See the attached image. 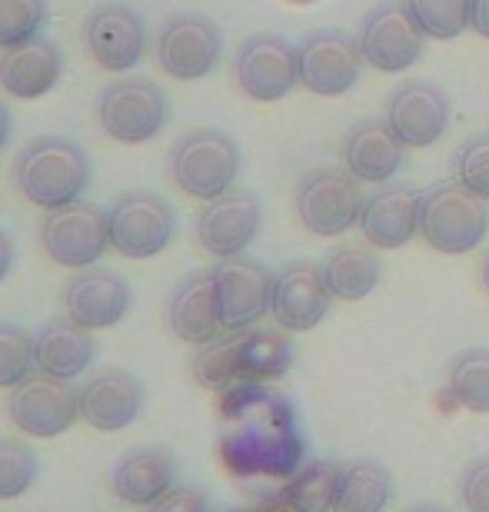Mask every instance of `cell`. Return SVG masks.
<instances>
[{
    "label": "cell",
    "instance_id": "obj_3",
    "mask_svg": "<svg viewBox=\"0 0 489 512\" xmlns=\"http://www.w3.org/2000/svg\"><path fill=\"white\" fill-rule=\"evenodd\" d=\"M14 187L37 210H60L84 197L94 167L80 143L67 137H34L14 157Z\"/></svg>",
    "mask_w": 489,
    "mask_h": 512
},
{
    "label": "cell",
    "instance_id": "obj_19",
    "mask_svg": "<svg viewBox=\"0 0 489 512\" xmlns=\"http://www.w3.org/2000/svg\"><path fill=\"white\" fill-rule=\"evenodd\" d=\"M333 303V293L326 286L323 263L293 260L283 263L273 273V300L270 313L280 330L287 333H310L326 320Z\"/></svg>",
    "mask_w": 489,
    "mask_h": 512
},
{
    "label": "cell",
    "instance_id": "obj_18",
    "mask_svg": "<svg viewBox=\"0 0 489 512\" xmlns=\"http://www.w3.org/2000/svg\"><path fill=\"white\" fill-rule=\"evenodd\" d=\"M383 120L403 140L406 150L433 147L446 133V127H450V97L433 80H420V77L403 80L386 97Z\"/></svg>",
    "mask_w": 489,
    "mask_h": 512
},
{
    "label": "cell",
    "instance_id": "obj_45",
    "mask_svg": "<svg viewBox=\"0 0 489 512\" xmlns=\"http://www.w3.org/2000/svg\"><path fill=\"white\" fill-rule=\"evenodd\" d=\"M223 512H257V509H243V506H230V509H223Z\"/></svg>",
    "mask_w": 489,
    "mask_h": 512
},
{
    "label": "cell",
    "instance_id": "obj_24",
    "mask_svg": "<svg viewBox=\"0 0 489 512\" xmlns=\"http://www.w3.org/2000/svg\"><path fill=\"white\" fill-rule=\"evenodd\" d=\"M167 323L173 336L190 346H207L217 340V336L227 333L220 320L217 290H213L210 270L187 273L173 286L170 303H167Z\"/></svg>",
    "mask_w": 489,
    "mask_h": 512
},
{
    "label": "cell",
    "instance_id": "obj_30",
    "mask_svg": "<svg viewBox=\"0 0 489 512\" xmlns=\"http://www.w3.org/2000/svg\"><path fill=\"white\" fill-rule=\"evenodd\" d=\"M390 499H393L390 469L373 463V459H360V463L343 466L333 512H386Z\"/></svg>",
    "mask_w": 489,
    "mask_h": 512
},
{
    "label": "cell",
    "instance_id": "obj_31",
    "mask_svg": "<svg viewBox=\"0 0 489 512\" xmlns=\"http://www.w3.org/2000/svg\"><path fill=\"white\" fill-rule=\"evenodd\" d=\"M453 403L470 413H489V350L473 346L453 356L450 376H446Z\"/></svg>",
    "mask_w": 489,
    "mask_h": 512
},
{
    "label": "cell",
    "instance_id": "obj_22",
    "mask_svg": "<svg viewBox=\"0 0 489 512\" xmlns=\"http://www.w3.org/2000/svg\"><path fill=\"white\" fill-rule=\"evenodd\" d=\"M180 459L167 446H137L110 473V489L124 506L147 509L177 486Z\"/></svg>",
    "mask_w": 489,
    "mask_h": 512
},
{
    "label": "cell",
    "instance_id": "obj_4",
    "mask_svg": "<svg viewBox=\"0 0 489 512\" xmlns=\"http://www.w3.org/2000/svg\"><path fill=\"white\" fill-rule=\"evenodd\" d=\"M240 177V147L227 130L193 127L170 147V180L180 193L207 203L233 190Z\"/></svg>",
    "mask_w": 489,
    "mask_h": 512
},
{
    "label": "cell",
    "instance_id": "obj_23",
    "mask_svg": "<svg viewBox=\"0 0 489 512\" xmlns=\"http://www.w3.org/2000/svg\"><path fill=\"white\" fill-rule=\"evenodd\" d=\"M420 200L423 190L406 183H386L363 203L360 233L376 250H400L420 233Z\"/></svg>",
    "mask_w": 489,
    "mask_h": 512
},
{
    "label": "cell",
    "instance_id": "obj_21",
    "mask_svg": "<svg viewBox=\"0 0 489 512\" xmlns=\"http://www.w3.org/2000/svg\"><path fill=\"white\" fill-rule=\"evenodd\" d=\"M134 306V290L124 276L90 266L77 270L64 286V310L87 330H110L117 326Z\"/></svg>",
    "mask_w": 489,
    "mask_h": 512
},
{
    "label": "cell",
    "instance_id": "obj_14",
    "mask_svg": "<svg viewBox=\"0 0 489 512\" xmlns=\"http://www.w3.org/2000/svg\"><path fill=\"white\" fill-rule=\"evenodd\" d=\"M223 37L217 24L203 14L167 17L157 34V64L173 80H203L220 64Z\"/></svg>",
    "mask_w": 489,
    "mask_h": 512
},
{
    "label": "cell",
    "instance_id": "obj_12",
    "mask_svg": "<svg viewBox=\"0 0 489 512\" xmlns=\"http://www.w3.org/2000/svg\"><path fill=\"white\" fill-rule=\"evenodd\" d=\"M233 80L257 104H277L300 84L297 47L280 34H253L237 47Z\"/></svg>",
    "mask_w": 489,
    "mask_h": 512
},
{
    "label": "cell",
    "instance_id": "obj_1",
    "mask_svg": "<svg viewBox=\"0 0 489 512\" xmlns=\"http://www.w3.org/2000/svg\"><path fill=\"white\" fill-rule=\"evenodd\" d=\"M217 459L233 479H287L307 463L297 409L270 383H233L217 399Z\"/></svg>",
    "mask_w": 489,
    "mask_h": 512
},
{
    "label": "cell",
    "instance_id": "obj_35",
    "mask_svg": "<svg viewBox=\"0 0 489 512\" xmlns=\"http://www.w3.org/2000/svg\"><path fill=\"white\" fill-rule=\"evenodd\" d=\"M47 24V0H0V50L40 37Z\"/></svg>",
    "mask_w": 489,
    "mask_h": 512
},
{
    "label": "cell",
    "instance_id": "obj_40",
    "mask_svg": "<svg viewBox=\"0 0 489 512\" xmlns=\"http://www.w3.org/2000/svg\"><path fill=\"white\" fill-rule=\"evenodd\" d=\"M10 266H14V243H10V237L4 230H0V283L7 280Z\"/></svg>",
    "mask_w": 489,
    "mask_h": 512
},
{
    "label": "cell",
    "instance_id": "obj_27",
    "mask_svg": "<svg viewBox=\"0 0 489 512\" xmlns=\"http://www.w3.org/2000/svg\"><path fill=\"white\" fill-rule=\"evenodd\" d=\"M94 356H97L94 330L80 326L77 320H70V316L47 320L34 336L37 370L44 376H54V380L74 383L77 376H84L90 370Z\"/></svg>",
    "mask_w": 489,
    "mask_h": 512
},
{
    "label": "cell",
    "instance_id": "obj_33",
    "mask_svg": "<svg viewBox=\"0 0 489 512\" xmlns=\"http://www.w3.org/2000/svg\"><path fill=\"white\" fill-rule=\"evenodd\" d=\"M426 40H456L470 27V0H403Z\"/></svg>",
    "mask_w": 489,
    "mask_h": 512
},
{
    "label": "cell",
    "instance_id": "obj_42",
    "mask_svg": "<svg viewBox=\"0 0 489 512\" xmlns=\"http://www.w3.org/2000/svg\"><path fill=\"white\" fill-rule=\"evenodd\" d=\"M257 512H297V509H290L287 503H280L277 496H270V499H263V503L257 506Z\"/></svg>",
    "mask_w": 489,
    "mask_h": 512
},
{
    "label": "cell",
    "instance_id": "obj_39",
    "mask_svg": "<svg viewBox=\"0 0 489 512\" xmlns=\"http://www.w3.org/2000/svg\"><path fill=\"white\" fill-rule=\"evenodd\" d=\"M470 30L489 40V0H470Z\"/></svg>",
    "mask_w": 489,
    "mask_h": 512
},
{
    "label": "cell",
    "instance_id": "obj_38",
    "mask_svg": "<svg viewBox=\"0 0 489 512\" xmlns=\"http://www.w3.org/2000/svg\"><path fill=\"white\" fill-rule=\"evenodd\" d=\"M147 512H213L207 489L200 486H173L167 496H160Z\"/></svg>",
    "mask_w": 489,
    "mask_h": 512
},
{
    "label": "cell",
    "instance_id": "obj_7",
    "mask_svg": "<svg viewBox=\"0 0 489 512\" xmlns=\"http://www.w3.org/2000/svg\"><path fill=\"white\" fill-rule=\"evenodd\" d=\"M107 213V237L110 250L127 260H154L173 243L177 233V213L160 193L127 190L110 200Z\"/></svg>",
    "mask_w": 489,
    "mask_h": 512
},
{
    "label": "cell",
    "instance_id": "obj_2",
    "mask_svg": "<svg viewBox=\"0 0 489 512\" xmlns=\"http://www.w3.org/2000/svg\"><path fill=\"white\" fill-rule=\"evenodd\" d=\"M297 350L287 330H233L197 346L190 373L197 386L223 393L233 383H277L293 370Z\"/></svg>",
    "mask_w": 489,
    "mask_h": 512
},
{
    "label": "cell",
    "instance_id": "obj_11",
    "mask_svg": "<svg viewBox=\"0 0 489 512\" xmlns=\"http://www.w3.org/2000/svg\"><path fill=\"white\" fill-rule=\"evenodd\" d=\"M366 60L346 30H313L297 44L300 87L317 97H343L360 84Z\"/></svg>",
    "mask_w": 489,
    "mask_h": 512
},
{
    "label": "cell",
    "instance_id": "obj_46",
    "mask_svg": "<svg viewBox=\"0 0 489 512\" xmlns=\"http://www.w3.org/2000/svg\"><path fill=\"white\" fill-rule=\"evenodd\" d=\"M290 4H313V0H290Z\"/></svg>",
    "mask_w": 489,
    "mask_h": 512
},
{
    "label": "cell",
    "instance_id": "obj_9",
    "mask_svg": "<svg viewBox=\"0 0 489 512\" xmlns=\"http://www.w3.org/2000/svg\"><path fill=\"white\" fill-rule=\"evenodd\" d=\"M40 247L64 270H90L110 250L107 213L87 200L50 210L40 223Z\"/></svg>",
    "mask_w": 489,
    "mask_h": 512
},
{
    "label": "cell",
    "instance_id": "obj_20",
    "mask_svg": "<svg viewBox=\"0 0 489 512\" xmlns=\"http://www.w3.org/2000/svg\"><path fill=\"white\" fill-rule=\"evenodd\" d=\"M80 396V419L94 426L97 433H120L137 416L144 413L147 389L140 376L120 370V366H107V370L94 373L84 386H77Z\"/></svg>",
    "mask_w": 489,
    "mask_h": 512
},
{
    "label": "cell",
    "instance_id": "obj_17",
    "mask_svg": "<svg viewBox=\"0 0 489 512\" xmlns=\"http://www.w3.org/2000/svg\"><path fill=\"white\" fill-rule=\"evenodd\" d=\"M84 47L107 74H127L147 54V24L127 4H100L84 20Z\"/></svg>",
    "mask_w": 489,
    "mask_h": 512
},
{
    "label": "cell",
    "instance_id": "obj_34",
    "mask_svg": "<svg viewBox=\"0 0 489 512\" xmlns=\"http://www.w3.org/2000/svg\"><path fill=\"white\" fill-rule=\"evenodd\" d=\"M37 370L34 336L24 326L0 320V389H14Z\"/></svg>",
    "mask_w": 489,
    "mask_h": 512
},
{
    "label": "cell",
    "instance_id": "obj_8",
    "mask_svg": "<svg viewBox=\"0 0 489 512\" xmlns=\"http://www.w3.org/2000/svg\"><path fill=\"white\" fill-rule=\"evenodd\" d=\"M297 217L313 237H343L346 230L360 227L363 217V190L350 170L317 167L303 173L297 183Z\"/></svg>",
    "mask_w": 489,
    "mask_h": 512
},
{
    "label": "cell",
    "instance_id": "obj_26",
    "mask_svg": "<svg viewBox=\"0 0 489 512\" xmlns=\"http://www.w3.org/2000/svg\"><path fill=\"white\" fill-rule=\"evenodd\" d=\"M343 167L360 183H390L403 170L406 147L386 120H360L343 137Z\"/></svg>",
    "mask_w": 489,
    "mask_h": 512
},
{
    "label": "cell",
    "instance_id": "obj_25",
    "mask_svg": "<svg viewBox=\"0 0 489 512\" xmlns=\"http://www.w3.org/2000/svg\"><path fill=\"white\" fill-rule=\"evenodd\" d=\"M64 74V54L50 37H34L20 47L0 50V90L17 100L47 97Z\"/></svg>",
    "mask_w": 489,
    "mask_h": 512
},
{
    "label": "cell",
    "instance_id": "obj_16",
    "mask_svg": "<svg viewBox=\"0 0 489 512\" xmlns=\"http://www.w3.org/2000/svg\"><path fill=\"white\" fill-rule=\"evenodd\" d=\"M263 227V203L253 190H227L220 197L207 200L197 210L193 220V233L197 243L210 256H240L247 253V247L260 237Z\"/></svg>",
    "mask_w": 489,
    "mask_h": 512
},
{
    "label": "cell",
    "instance_id": "obj_13",
    "mask_svg": "<svg viewBox=\"0 0 489 512\" xmlns=\"http://www.w3.org/2000/svg\"><path fill=\"white\" fill-rule=\"evenodd\" d=\"M223 330H250L270 313L273 273L253 256H223L210 266Z\"/></svg>",
    "mask_w": 489,
    "mask_h": 512
},
{
    "label": "cell",
    "instance_id": "obj_6",
    "mask_svg": "<svg viewBox=\"0 0 489 512\" xmlns=\"http://www.w3.org/2000/svg\"><path fill=\"white\" fill-rule=\"evenodd\" d=\"M97 127L114 143L140 147L150 143L170 120V100L150 77L127 74L107 84L94 104Z\"/></svg>",
    "mask_w": 489,
    "mask_h": 512
},
{
    "label": "cell",
    "instance_id": "obj_28",
    "mask_svg": "<svg viewBox=\"0 0 489 512\" xmlns=\"http://www.w3.org/2000/svg\"><path fill=\"white\" fill-rule=\"evenodd\" d=\"M323 276L330 286L333 300L356 303L366 300L383 280V263L370 247H356V243H343L333 253H326Z\"/></svg>",
    "mask_w": 489,
    "mask_h": 512
},
{
    "label": "cell",
    "instance_id": "obj_44",
    "mask_svg": "<svg viewBox=\"0 0 489 512\" xmlns=\"http://www.w3.org/2000/svg\"><path fill=\"white\" fill-rule=\"evenodd\" d=\"M406 512H450V509H443V506H433V503H423V506H413V509H406Z\"/></svg>",
    "mask_w": 489,
    "mask_h": 512
},
{
    "label": "cell",
    "instance_id": "obj_15",
    "mask_svg": "<svg viewBox=\"0 0 489 512\" xmlns=\"http://www.w3.org/2000/svg\"><path fill=\"white\" fill-rule=\"evenodd\" d=\"M7 419L24 436L57 439L80 419V396L67 380L30 376L7 396Z\"/></svg>",
    "mask_w": 489,
    "mask_h": 512
},
{
    "label": "cell",
    "instance_id": "obj_29",
    "mask_svg": "<svg viewBox=\"0 0 489 512\" xmlns=\"http://www.w3.org/2000/svg\"><path fill=\"white\" fill-rule=\"evenodd\" d=\"M343 466L333 459H307L287 483L277 489V499L297 512H333Z\"/></svg>",
    "mask_w": 489,
    "mask_h": 512
},
{
    "label": "cell",
    "instance_id": "obj_41",
    "mask_svg": "<svg viewBox=\"0 0 489 512\" xmlns=\"http://www.w3.org/2000/svg\"><path fill=\"white\" fill-rule=\"evenodd\" d=\"M10 130H14V120H10V110H7V104H4V100H0V150L7 147Z\"/></svg>",
    "mask_w": 489,
    "mask_h": 512
},
{
    "label": "cell",
    "instance_id": "obj_36",
    "mask_svg": "<svg viewBox=\"0 0 489 512\" xmlns=\"http://www.w3.org/2000/svg\"><path fill=\"white\" fill-rule=\"evenodd\" d=\"M453 177L470 187L476 197L489 200V133H476L456 150Z\"/></svg>",
    "mask_w": 489,
    "mask_h": 512
},
{
    "label": "cell",
    "instance_id": "obj_5",
    "mask_svg": "<svg viewBox=\"0 0 489 512\" xmlns=\"http://www.w3.org/2000/svg\"><path fill=\"white\" fill-rule=\"evenodd\" d=\"M489 200L476 197L460 180H446L423 190L420 200V237L436 253L463 256L473 253L489 233Z\"/></svg>",
    "mask_w": 489,
    "mask_h": 512
},
{
    "label": "cell",
    "instance_id": "obj_32",
    "mask_svg": "<svg viewBox=\"0 0 489 512\" xmlns=\"http://www.w3.org/2000/svg\"><path fill=\"white\" fill-rule=\"evenodd\" d=\"M40 459L24 439L0 436V503L20 499L30 493V486L37 483Z\"/></svg>",
    "mask_w": 489,
    "mask_h": 512
},
{
    "label": "cell",
    "instance_id": "obj_37",
    "mask_svg": "<svg viewBox=\"0 0 489 512\" xmlns=\"http://www.w3.org/2000/svg\"><path fill=\"white\" fill-rule=\"evenodd\" d=\"M460 499L466 512H489V456L473 459L460 476Z\"/></svg>",
    "mask_w": 489,
    "mask_h": 512
},
{
    "label": "cell",
    "instance_id": "obj_43",
    "mask_svg": "<svg viewBox=\"0 0 489 512\" xmlns=\"http://www.w3.org/2000/svg\"><path fill=\"white\" fill-rule=\"evenodd\" d=\"M480 283H483V290L489 293V253L480 260Z\"/></svg>",
    "mask_w": 489,
    "mask_h": 512
},
{
    "label": "cell",
    "instance_id": "obj_10",
    "mask_svg": "<svg viewBox=\"0 0 489 512\" xmlns=\"http://www.w3.org/2000/svg\"><path fill=\"white\" fill-rule=\"evenodd\" d=\"M356 40H360L366 67L380 70V74H403L420 60L426 34L403 0H383L363 14Z\"/></svg>",
    "mask_w": 489,
    "mask_h": 512
}]
</instances>
